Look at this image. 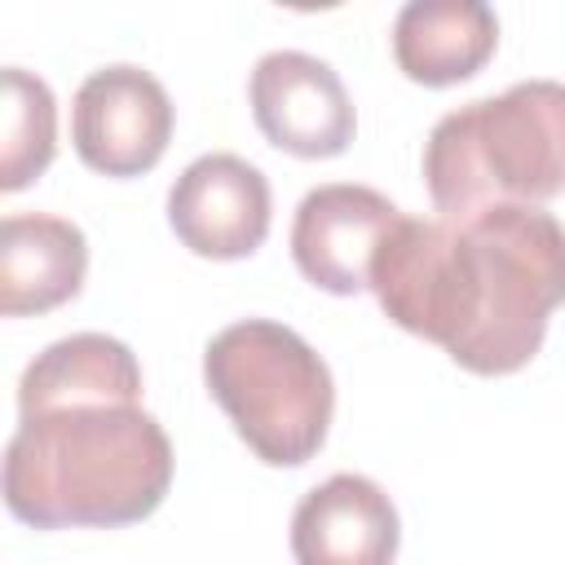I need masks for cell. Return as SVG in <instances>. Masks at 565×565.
<instances>
[{"instance_id":"1","label":"cell","mask_w":565,"mask_h":565,"mask_svg":"<svg viewBox=\"0 0 565 565\" xmlns=\"http://www.w3.org/2000/svg\"><path fill=\"white\" fill-rule=\"evenodd\" d=\"M380 309L472 375L521 371L565 305V225L525 203L402 216L371 260Z\"/></svg>"},{"instance_id":"2","label":"cell","mask_w":565,"mask_h":565,"mask_svg":"<svg viewBox=\"0 0 565 565\" xmlns=\"http://www.w3.org/2000/svg\"><path fill=\"white\" fill-rule=\"evenodd\" d=\"M172 486V441L141 402H66L18 415L4 446V508L35 530L146 521Z\"/></svg>"},{"instance_id":"3","label":"cell","mask_w":565,"mask_h":565,"mask_svg":"<svg viewBox=\"0 0 565 565\" xmlns=\"http://www.w3.org/2000/svg\"><path fill=\"white\" fill-rule=\"evenodd\" d=\"M424 181L437 216L565 194V84L521 79L441 115L424 141Z\"/></svg>"},{"instance_id":"4","label":"cell","mask_w":565,"mask_h":565,"mask_svg":"<svg viewBox=\"0 0 565 565\" xmlns=\"http://www.w3.org/2000/svg\"><path fill=\"white\" fill-rule=\"evenodd\" d=\"M203 380L260 463H309L331 428L335 384L309 340L269 318H243L203 349Z\"/></svg>"},{"instance_id":"5","label":"cell","mask_w":565,"mask_h":565,"mask_svg":"<svg viewBox=\"0 0 565 565\" xmlns=\"http://www.w3.org/2000/svg\"><path fill=\"white\" fill-rule=\"evenodd\" d=\"M75 154L102 177L150 172L172 141V102L163 84L128 62L93 71L71 102Z\"/></svg>"},{"instance_id":"6","label":"cell","mask_w":565,"mask_h":565,"mask_svg":"<svg viewBox=\"0 0 565 565\" xmlns=\"http://www.w3.org/2000/svg\"><path fill=\"white\" fill-rule=\"evenodd\" d=\"M252 119L269 146L296 159H331L353 141L358 115L340 75L300 49H274L252 66Z\"/></svg>"},{"instance_id":"7","label":"cell","mask_w":565,"mask_h":565,"mask_svg":"<svg viewBox=\"0 0 565 565\" xmlns=\"http://www.w3.org/2000/svg\"><path fill=\"white\" fill-rule=\"evenodd\" d=\"M269 181L238 154L194 159L168 190V225L203 260H243L269 234Z\"/></svg>"},{"instance_id":"8","label":"cell","mask_w":565,"mask_h":565,"mask_svg":"<svg viewBox=\"0 0 565 565\" xmlns=\"http://www.w3.org/2000/svg\"><path fill=\"white\" fill-rule=\"evenodd\" d=\"M397 221L402 207L371 185H318L296 207L291 260L313 287L331 296H358L371 287V260Z\"/></svg>"},{"instance_id":"9","label":"cell","mask_w":565,"mask_h":565,"mask_svg":"<svg viewBox=\"0 0 565 565\" xmlns=\"http://www.w3.org/2000/svg\"><path fill=\"white\" fill-rule=\"evenodd\" d=\"M402 543L393 499L358 472L313 486L291 512L296 565H393Z\"/></svg>"},{"instance_id":"10","label":"cell","mask_w":565,"mask_h":565,"mask_svg":"<svg viewBox=\"0 0 565 565\" xmlns=\"http://www.w3.org/2000/svg\"><path fill=\"white\" fill-rule=\"evenodd\" d=\"M88 274V238L66 216L13 212L0 225V313H49L79 296Z\"/></svg>"},{"instance_id":"11","label":"cell","mask_w":565,"mask_h":565,"mask_svg":"<svg viewBox=\"0 0 565 565\" xmlns=\"http://www.w3.org/2000/svg\"><path fill=\"white\" fill-rule=\"evenodd\" d=\"M499 44V18L481 0H411L393 22L397 71L424 88L472 79Z\"/></svg>"},{"instance_id":"12","label":"cell","mask_w":565,"mask_h":565,"mask_svg":"<svg viewBox=\"0 0 565 565\" xmlns=\"http://www.w3.org/2000/svg\"><path fill=\"white\" fill-rule=\"evenodd\" d=\"M66 402H141V366L132 349L115 335L79 331L35 353L18 384V415Z\"/></svg>"},{"instance_id":"13","label":"cell","mask_w":565,"mask_h":565,"mask_svg":"<svg viewBox=\"0 0 565 565\" xmlns=\"http://www.w3.org/2000/svg\"><path fill=\"white\" fill-rule=\"evenodd\" d=\"M57 150V102L49 84L22 66H4V124H0V190H26Z\"/></svg>"}]
</instances>
